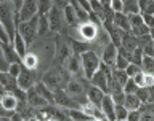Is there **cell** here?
Instances as JSON below:
<instances>
[{
  "instance_id": "1f68e13d",
  "label": "cell",
  "mask_w": 154,
  "mask_h": 121,
  "mask_svg": "<svg viewBox=\"0 0 154 121\" xmlns=\"http://www.w3.org/2000/svg\"><path fill=\"white\" fill-rule=\"evenodd\" d=\"M137 96L140 97V100H141V104H151L152 102V96H151V91H149V88H146V86H143V88L138 89Z\"/></svg>"
},
{
  "instance_id": "d6a6232c",
  "label": "cell",
  "mask_w": 154,
  "mask_h": 121,
  "mask_svg": "<svg viewBox=\"0 0 154 121\" xmlns=\"http://www.w3.org/2000/svg\"><path fill=\"white\" fill-rule=\"evenodd\" d=\"M130 64V61H128V57H125L122 53H117V57H116V64H114V69H117V70H125L128 67Z\"/></svg>"
},
{
  "instance_id": "7402d4cb",
  "label": "cell",
  "mask_w": 154,
  "mask_h": 121,
  "mask_svg": "<svg viewBox=\"0 0 154 121\" xmlns=\"http://www.w3.org/2000/svg\"><path fill=\"white\" fill-rule=\"evenodd\" d=\"M11 45H13L14 51L18 53V56L21 57V61H23V57L26 56L27 48H29V45L26 43V40H24V38L19 35V33H16V35H14V38H13V42H11Z\"/></svg>"
},
{
  "instance_id": "f35d334b",
  "label": "cell",
  "mask_w": 154,
  "mask_h": 121,
  "mask_svg": "<svg viewBox=\"0 0 154 121\" xmlns=\"http://www.w3.org/2000/svg\"><path fill=\"white\" fill-rule=\"evenodd\" d=\"M21 70H23V64H10L7 72H8L10 75H13L14 78H18L19 73H21Z\"/></svg>"
},
{
  "instance_id": "ac0fdd59",
  "label": "cell",
  "mask_w": 154,
  "mask_h": 121,
  "mask_svg": "<svg viewBox=\"0 0 154 121\" xmlns=\"http://www.w3.org/2000/svg\"><path fill=\"white\" fill-rule=\"evenodd\" d=\"M140 45H138V38L133 35V33H130V32H127V33H124V38H122V45H120V48H122L124 51H127V53H132L137 50Z\"/></svg>"
},
{
  "instance_id": "681fc988",
  "label": "cell",
  "mask_w": 154,
  "mask_h": 121,
  "mask_svg": "<svg viewBox=\"0 0 154 121\" xmlns=\"http://www.w3.org/2000/svg\"><path fill=\"white\" fill-rule=\"evenodd\" d=\"M0 121H11V117H0Z\"/></svg>"
},
{
  "instance_id": "ba28073f",
  "label": "cell",
  "mask_w": 154,
  "mask_h": 121,
  "mask_svg": "<svg viewBox=\"0 0 154 121\" xmlns=\"http://www.w3.org/2000/svg\"><path fill=\"white\" fill-rule=\"evenodd\" d=\"M48 22H50V30L51 33H56V35H60L63 27L66 26L64 22V14H63V8L56 7V5H53V8L50 10V13H48Z\"/></svg>"
},
{
  "instance_id": "f1b7e54d",
  "label": "cell",
  "mask_w": 154,
  "mask_h": 121,
  "mask_svg": "<svg viewBox=\"0 0 154 121\" xmlns=\"http://www.w3.org/2000/svg\"><path fill=\"white\" fill-rule=\"evenodd\" d=\"M69 118H71V121H90L91 120L82 108L69 110Z\"/></svg>"
},
{
  "instance_id": "6da1fadb",
  "label": "cell",
  "mask_w": 154,
  "mask_h": 121,
  "mask_svg": "<svg viewBox=\"0 0 154 121\" xmlns=\"http://www.w3.org/2000/svg\"><path fill=\"white\" fill-rule=\"evenodd\" d=\"M71 78H72V75L63 65L53 64L51 67H48V69L43 72L40 81H42V83H45L48 88L53 91V93H56V91L66 89V86L71 81Z\"/></svg>"
},
{
  "instance_id": "f546056e",
  "label": "cell",
  "mask_w": 154,
  "mask_h": 121,
  "mask_svg": "<svg viewBox=\"0 0 154 121\" xmlns=\"http://www.w3.org/2000/svg\"><path fill=\"white\" fill-rule=\"evenodd\" d=\"M141 70L144 73H151L154 75V57L151 56H144L141 61Z\"/></svg>"
},
{
  "instance_id": "d4e9b609",
  "label": "cell",
  "mask_w": 154,
  "mask_h": 121,
  "mask_svg": "<svg viewBox=\"0 0 154 121\" xmlns=\"http://www.w3.org/2000/svg\"><path fill=\"white\" fill-rule=\"evenodd\" d=\"M124 107L128 110H138L140 107H141V100H140V97L137 94H127L125 96V102H124Z\"/></svg>"
},
{
  "instance_id": "bcb514c9",
  "label": "cell",
  "mask_w": 154,
  "mask_h": 121,
  "mask_svg": "<svg viewBox=\"0 0 154 121\" xmlns=\"http://www.w3.org/2000/svg\"><path fill=\"white\" fill-rule=\"evenodd\" d=\"M140 121H154V112H144L141 113V120Z\"/></svg>"
},
{
  "instance_id": "7c38bea8",
  "label": "cell",
  "mask_w": 154,
  "mask_h": 121,
  "mask_svg": "<svg viewBox=\"0 0 154 121\" xmlns=\"http://www.w3.org/2000/svg\"><path fill=\"white\" fill-rule=\"evenodd\" d=\"M64 69L69 72L72 76H77V78H85V76H84V69H82V57H80V54L72 53V56L67 59V62L64 64Z\"/></svg>"
},
{
  "instance_id": "cb8c5ba5",
  "label": "cell",
  "mask_w": 154,
  "mask_h": 121,
  "mask_svg": "<svg viewBox=\"0 0 154 121\" xmlns=\"http://www.w3.org/2000/svg\"><path fill=\"white\" fill-rule=\"evenodd\" d=\"M114 26L120 29L124 32H130V21H128V14L125 13H116L114 14Z\"/></svg>"
},
{
  "instance_id": "9f6ffc18",
  "label": "cell",
  "mask_w": 154,
  "mask_h": 121,
  "mask_svg": "<svg viewBox=\"0 0 154 121\" xmlns=\"http://www.w3.org/2000/svg\"><path fill=\"white\" fill-rule=\"evenodd\" d=\"M88 2H91V0H88Z\"/></svg>"
},
{
  "instance_id": "e575fe53",
  "label": "cell",
  "mask_w": 154,
  "mask_h": 121,
  "mask_svg": "<svg viewBox=\"0 0 154 121\" xmlns=\"http://www.w3.org/2000/svg\"><path fill=\"white\" fill-rule=\"evenodd\" d=\"M128 117V110L124 105H116V121H125Z\"/></svg>"
},
{
  "instance_id": "8fae6325",
  "label": "cell",
  "mask_w": 154,
  "mask_h": 121,
  "mask_svg": "<svg viewBox=\"0 0 154 121\" xmlns=\"http://www.w3.org/2000/svg\"><path fill=\"white\" fill-rule=\"evenodd\" d=\"M37 83V80H35V72L34 70H29L26 69V67L23 65V70H21V73H19L18 76V86H19V89H23V91H27L34 88Z\"/></svg>"
},
{
  "instance_id": "277c9868",
  "label": "cell",
  "mask_w": 154,
  "mask_h": 121,
  "mask_svg": "<svg viewBox=\"0 0 154 121\" xmlns=\"http://www.w3.org/2000/svg\"><path fill=\"white\" fill-rule=\"evenodd\" d=\"M82 57V69H84V76L87 80H91L96 72L100 70L101 67V56L98 54L96 51L90 50V51H85L84 54H80Z\"/></svg>"
},
{
  "instance_id": "83f0119b",
  "label": "cell",
  "mask_w": 154,
  "mask_h": 121,
  "mask_svg": "<svg viewBox=\"0 0 154 121\" xmlns=\"http://www.w3.org/2000/svg\"><path fill=\"white\" fill-rule=\"evenodd\" d=\"M112 80H114L117 85H120V86L124 88L125 83L128 81V75H127V72H125V70H117V69H114V70H112Z\"/></svg>"
},
{
  "instance_id": "db71d44e",
  "label": "cell",
  "mask_w": 154,
  "mask_h": 121,
  "mask_svg": "<svg viewBox=\"0 0 154 121\" xmlns=\"http://www.w3.org/2000/svg\"><path fill=\"white\" fill-rule=\"evenodd\" d=\"M152 46H154V40H152Z\"/></svg>"
},
{
  "instance_id": "74e56055",
  "label": "cell",
  "mask_w": 154,
  "mask_h": 121,
  "mask_svg": "<svg viewBox=\"0 0 154 121\" xmlns=\"http://www.w3.org/2000/svg\"><path fill=\"white\" fill-rule=\"evenodd\" d=\"M2 45H3V43L0 42V72H7L10 64H8L7 57H5V53H3V46Z\"/></svg>"
},
{
  "instance_id": "f5cc1de1",
  "label": "cell",
  "mask_w": 154,
  "mask_h": 121,
  "mask_svg": "<svg viewBox=\"0 0 154 121\" xmlns=\"http://www.w3.org/2000/svg\"><path fill=\"white\" fill-rule=\"evenodd\" d=\"M47 121H55V120H47Z\"/></svg>"
},
{
  "instance_id": "4316f807",
  "label": "cell",
  "mask_w": 154,
  "mask_h": 121,
  "mask_svg": "<svg viewBox=\"0 0 154 121\" xmlns=\"http://www.w3.org/2000/svg\"><path fill=\"white\" fill-rule=\"evenodd\" d=\"M122 2H124V13H125V14H137V13H141V11H140L138 0H122Z\"/></svg>"
},
{
  "instance_id": "b9f144b4",
  "label": "cell",
  "mask_w": 154,
  "mask_h": 121,
  "mask_svg": "<svg viewBox=\"0 0 154 121\" xmlns=\"http://www.w3.org/2000/svg\"><path fill=\"white\" fill-rule=\"evenodd\" d=\"M132 80H133L135 83H137V85L140 86V88H143V86H144V72L141 70L140 73H137V75H135Z\"/></svg>"
},
{
  "instance_id": "ffe728a7",
  "label": "cell",
  "mask_w": 154,
  "mask_h": 121,
  "mask_svg": "<svg viewBox=\"0 0 154 121\" xmlns=\"http://www.w3.org/2000/svg\"><path fill=\"white\" fill-rule=\"evenodd\" d=\"M34 88H35V91L42 96L43 99L47 100L48 104H55V93H53V91L48 88L45 83H42V81H37Z\"/></svg>"
},
{
  "instance_id": "44dd1931",
  "label": "cell",
  "mask_w": 154,
  "mask_h": 121,
  "mask_svg": "<svg viewBox=\"0 0 154 121\" xmlns=\"http://www.w3.org/2000/svg\"><path fill=\"white\" fill-rule=\"evenodd\" d=\"M104 96H106V94H104L100 88H96V86H91V85H90L88 88H87V99H88L91 104L98 105V107H100V104H101V100H103Z\"/></svg>"
},
{
  "instance_id": "ab89813d",
  "label": "cell",
  "mask_w": 154,
  "mask_h": 121,
  "mask_svg": "<svg viewBox=\"0 0 154 121\" xmlns=\"http://www.w3.org/2000/svg\"><path fill=\"white\" fill-rule=\"evenodd\" d=\"M109 7L114 13H124V2L122 0H111Z\"/></svg>"
},
{
  "instance_id": "60d3db41",
  "label": "cell",
  "mask_w": 154,
  "mask_h": 121,
  "mask_svg": "<svg viewBox=\"0 0 154 121\" xmlns=\"http://www.w3.org/2000/svg\"><path fill=\"white\" fill-rule=\"evenodd\" d=\"M140 120H141V113H140V110H130L128 117H127V121H140Z\"/></svg>"
},
{
  "instance_id": "7dc6e473",
  "label": "cell",
  "mask_w": 154,
  "mask_h": 121,
  "mask_svg": "<svg viewBox=\"0 0 154 121\" xmlns=\"http://www.w3.org/2000/svg\"><path fill=\"white\" fill-rule=\"evenodd\" d=\"M71 3V0H53V5H56V7H60V8H64L66 5H69Z\"/></svg>"
},
{
  "instance_id": "603a6c76",
  "label": "cell",
  "mask_w": 154,
  "mask_h": 121,
  "mask_svg": "<svg viewBox=\"0 0 154 121\" xmlns=\"http://www.w3.org/2000/svg\"><path fill=\"white\" fill-rule=\"evenodd\" d=\"M3 53H5V57H7L8 64H21V57L18 56V53L14 51V48L11 43H3Z\"/></svg>"
},
{
  "instance_id": "f6af8a7d",
  "label": "cell",
  "mask_w": 154,
  "mask_h": 121,
  "mask_svg": "<svg viewBox=\"0 0 154 121\" xmlns=\"http://www.w3.org/2000/svg\"><path fill=\"white\" fill-rule=\"evenodd\" d=\"M144 86H146V88H151V86H154V75L144 73Z\"/></svg>"
},
{
  "instance_id": "52a82bcc",
  "label": "cell",
  "mask_w": 154,
  "mask_h": 121,
  "mask_svg": "<svg viewBox=\"0 0 154 121\" xmlns=\"http://www.w3.org/2000/svg\"><path fill=\"white\" fill-rule=\"evenodd\" d=\"M87 81H88V80H85V78L72 76L71 81L66 86V93L69 96H72V97L79 102V99H82V97H85V96H87V88L90 86V85H87Z\"/></svg>"
},
{
  "instance_id": "11a10c76",
  "label": "cell",
  "mask_w": 154,
  "mask_h": 121,
  "mask_svg": "<svg viewBox=\"0 0 154 121\" xmlns=\"http://www.w3.org/2000/svg\"><path fill=\"white\" fill-rule=\"evenodd\" d=\"M152 107H154V102H152Z\"/></svg>"
},
{
  "instance_id": "836d02e7",
  "label": "cell",
  "mask_w": 154,
  "mask_h": 121,
  "mask_svg": "<svg viewBox=\"0 0 154 121\" xmlns=\"http://www.w3.org/2000/svg\"><path fill=\"white\" fill-rule=\"evenodd\" d=\"M111 97H112V100H114V104L116 105H124V102H125V94L124 93V89H119V91H112V93L109 94Z\"/></svg>"
},
{
  "instance_id": "d6986e66",
  "label": "cell",
  "mask_w": 154,
  "mask_h": 121,
  "mask_svg": "<svg viewBox=\"0 0 154 121\" xmlns=\"http://www.w3.org/2000/svg\"><path fill=\"white\" fill-rule=\"evenodd\" d=\"M21 64L26 67V69L35 72L38 67H40V57H38L34 51H27L26 56L23 57V62H21Z\"/></svg>"
},
{
  "instance_id": "d590c367",
  "label": "cell",
  "mask_w": 154,
  "mask_h": 121,
  "mask_svg": "<svg viewBox=\"0 0 154 121\" xmlns=\"http://www.w3.org/2000/svg\"><path fill=\"white\" fill-rule=\"evenodd\" d=\"M138 89H140V86L135 83L132 78H128V81H127V83H125V86H124V93H125V94H137Z\"/></svg>"
},
{
  "instance_id": "30bf717a",
  "label": "cell",
  "mask_w": 154,
  "mask_h": 121,
  "mask_svg": "<svg viewBox=\"0 0 154 121\" xmlns=\"http://www.w3.org/2000/svg\"><path fill=\"white\" fill-rule=\"evenodd\" d=\"M55 104L60 105L63 108H67V110H75V108H80L79 102L66 93V89H61V91H56L55 93Z\"/></svg>"
},
{
  "instance_id": "2e32d148",
  "label": "cell",
  "mask_w": 154,
  "mask_h": 121,
  "mask_svg": "<svg viewBox=\"0 0 154 121\" xmlns=\"http://www.w3.org/2000/svg\"><path fill=\"white\" fill-rule=\"evenodd\" d=\"M0 105H2V107L7 110V112L16 113L18 105H19V99L16 97V94H14V93H5V94L2 96Z\"/></svg>"
},
{
  "instance_id": "9a60e30c",
  "label": "cell",
  "mask_w": 154,
  "mask_h": 121,
  "mask_svg": "<svg viewBox=\"0 0 154 121\" xmlns=\"http://www.w3.org/2000/svg\"><path fill=\"white\" fill-rule=\"evenodd\" d=\"M26 100H27V104L31 105L32 108H37V110H40V108H43V107H47V105H50V104H48L47 100L35 91V88H31V89L26 93Z\"/></svg>"
},
{
  "instance_id": "7bdbcfd3",
  "label": "cell",
  "mask_w": 154,
  "mask_h": 121,
  "mask_svg": "<svg viewBox=\"0 0 154 121\" xmlns=\"http://www.w3.org/2000/svg\"><path fill=\"white\" fill-rule=\"evenodd\" d=\"M143 21L149 27V30L154 29V14H143Z\"/></svg>"
},
{
  "instance_id": "7a4b0ae2",
  "label": "cell",
  "mask_w": 154,
  "mask_h": 121,
  "mask_svg": "<svg viewBox=\"0 0 154 121\" xmlns=\"http://www.w3.org/2000/svg\"><path fill=\"white\" fill-rule=\"evenodd\" d=\"M0 22L5 27V30L8 33L10 43L13 42L14 35L18 33V11L14 8V5L10 0H0Z\"/></svg>"
},
{
  "instance_id": "3957f363",
  "label": "cell",
  "mask_w": 154,
  "mask_h": 121,
  "mask_svg": "<svg viewBox=\"0 0 154 121\" xmlns=\"http://www.w3.org/2000/svg\"><path fill=\"white\" fill-rule=\"evenodd\" d=\"M103 29V26L100 24H95V22H84V24H79L77 27H72V29H67V38L71 40H75V42H84V43H95L96 38L100 35V30Z\"/></svg>"
},
{
  "instance_id": "484cf974",
  "label": "cell",
  "mask_w": 154,
  "mask_h": 121,
  "mask_svg": "<svg viewBox=\"0 0 154 121\" xmlns=\"http://www.w3.org/2000/svg\"><path fill=\"white\" fill-rule=\"evenodd\" d=\"M48 33H51L48 14L47 16H38V37H48Z\"/></svg>"
},
{
  "instance_id": "5bb4252c",
  "label": "cell",
  "mask_w": 154,
  "mask_h": 121,
  "mask_svg": "<svg viewBox=\"0 0 154 121\" xmlns=\"http://www.w3.org/2000/svg\"><path fill=\"white\" fill-rule=\"evenodd\" d=\"M100 110L108 121H116V104L109 94H106L100 104Z\"/></svg>"
},
{
  "instance_id": "8992f818",
  "label": "cell",
  "mask_w": 154,
  "mask_h": 121,
  "mask_svg": "<svg viewBox=\"0 0 154 121\" xmlns=\"http://www.w3.org/2000/svg\"><path fill=\"white\" fill-rule=\"evenodd\" d=\"M72 56V46L69 38H63L61 35H56V50H55V64L63 65L67 62V59Z\"/></svg>"
},
{
  "instance_id": "816d5d0a",
  "label": "cell",
  "mask_w": 154,
  "mask_h": 121,
  "mask_svg": "<svg viewBox=\"0 0 154 121\" xmlns=\"http://www.w3.org/2000/svg\"><path fill=\"white\" fill-rule=\"evenodd\" d=\"M2 96H3V94H0V100H2Z\"/></svg>"
},
{
  "instance_id": "e0dca14e",
  "label": "cell",
  "mask_w": 154,
  "mask_h": 121,
  "mask_svg": "<svg viewBox=\"0 0 154 121\" xmlns=\"http://www.w3.org/2000/svg\"><path fill=\"white\" fill-rule=\"evenodd\" d=\"M63 14H64V22H66V27L67 29H72V27H77L79 26V18H77V11L72 5H66L63 8Z\"/></svg>"
},
{
  "instance_id": "4fadbf2b",
  "label": "cell",
  "mask_w": 154,
  "mask_h": 121,
  "mask_svg": "<svg viewBox=\"0 0 154 121\" xmlns=\"http://www.w3.org/2000/svg\"><path fill=\"white\" fill-rule=\"evenodd\" d=\"M117 53H119V48L114 45L112 42L108 43L104 48H103V51L100 53V56H101V62H103L104 65H108V67H112L114 69V64H116V57H117Z\"/></svg>"
},
{
  "instance_id": "c3c4849f",
  "label": "cell",
  "mask_w": 154,
  "mask_h": 121,
  "mask_svg": "<svg viewBox=\"0 0 154 121\" xmlns=\"http://www.w3.org/2000/svg\"><path fill=\"white\" fill-rule=\"evenodd\" d=\"M13 5H14V8H16V11L19 13V10H21V7H23V3H24V0H10Z\"/></svg>"
},
{
  "instance_id": "4dcf8cb0",
  "label": "cell",
  "mask_w": 154,
  "mask_h": 121,
  "mask_svg": "<svg viewBox=\"0 0 154 121\" xmlns=\"http://www.w3.org/2000/svg\"><path fill=\"white\" fill-rule=\"evenodd\" d=\"M53 8V0H38V16H47Z\"/></svg>"
},
{
  "instance_id": "9c48e42d",
  "label": "cell",
  "mask_w": 154,
  "mask_h": 121,
  "mask_svg": "<svg viewBox=\"0 0 154 121\" xmlns=\"http://www.w3.org/2000/svg\"><path fill=\"white\" fill-rule=\"evenodd\" d=\"M37 14H38V0H24L23 7L18 13V19L19 22H24L35 18Z\"/></svg>"
},
{
  "instance_id": "5b68a950",
  "label": "cell",
  "mask_w": 154,
  "mask_h": 121,
  "mask_svg": "<svg viewBox=\"0 0 154 121\" xmlns=\"http://www.w3.org/2000/svg\"><path fill=\"white\" fill-rule=\"evenodd\" d=\"M18 33L26 40L27 45L31 46L32 43L38 38V14L35 18L29 19V21L19 22L18 24Z\"/></svg>"
},
{
  "instance_id": "8d00e7d4",
  "label": "cell",
  "mask_w": 154,
  "mask_h": 121,
  "mask_svg": "<svg viewBox=\"0 0 154 121\" xmlns=\"http://www.w3.org/2000/svg\"><path fill=\"white\" fill-rule=\"evenodd\" d=\"M125 72H127V75H128V78H133L137 73H140L141 72V65H138V64H133V62H130L128 67L125 69Z\"/></svg>"
},
{
  "instance_id": "ee69618b",
  "label": "cell",
  "mask_w": 154,
  "mask_h": 121,
  "mask_svg": "<svg viewBox=\"0 0 154 121\" xmlns=\"http://www.w3.org/2000/svg\"><path fill=\"white\" fill-rule=\"evenodd\" d=\"M0 42L2 43H10L8 33H7V30H5V27L2 26V22H0Z\"/></svg>"
},
{
  "instance_id": "6f0895ef",
  "label": "cell",
  "mask_w": 154,
  "mask_h": 121,
  "mask_svg": "<svg viewBox=\"0 0 154 121\" xmlns=\"http://www.w3.org/2000/svg\"><path fill=\"white\" fill-rule=\"evenodd\" d=\"M125 121H127V120H125Z\"/></svg>"
},
{
  "instance_id": "f907efd6",
  "label": "cell",
  "mask_w": 154,
  "mask_h": 121,
  "mask_svg": "<svg viewBox=\"0 0 154 121\" xmlns=\"http://www.w3.org/2000/svg\"><path fill=\"white\" fill-rule=\"evenodd\" d=\"M100 2L103 3V5H109V3H111V0H100Z\"/></svg>"
}]
</instances>
